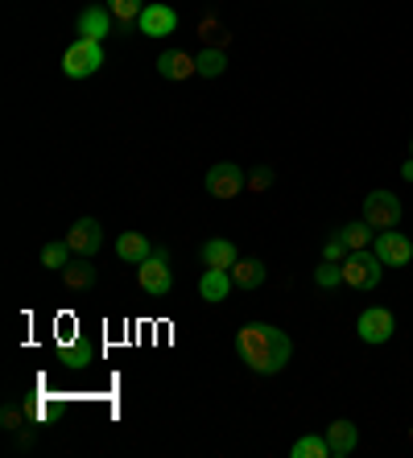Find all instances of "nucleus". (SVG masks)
<instances>
[{"label":"nucleus","instance_id":"obj_1","mask_svg":"<svg viewBox=\"0 0 413 458\" xmlns=\"http://www.w3.org/2000/svg\"><path fill=\"white\" fill-rule=\"evenodd\" d=\"M236 352L256 376H277L286 372V363L294 360V339L273 322H248L236 335Z\"/></svg>","mask_w":413,"mask_h":458},{"label":"nucleus","instance_id":"obj_2","mask_svg":"<svg viewBox=\"0 0 413 458\" xmlns=\"http://www.w3.org/2000/svg\"><path fill=\"white\" fill-rule=\"evenodd\" d=\"M381 256L368 252V248H356V252H348V260H343V285L351 289H376L381 285Z\"/></svg>","mask_w":413,"mask_h":458},{"label":"nucleus","instance_id":"obj_3","mask_svg":"<svg viewBox=\"0 0 413 458\" xmlns=\"http://www.w3.org/2000/svg\"><path fill=\"white\" fill-rule=\"evenodd\" d=\"M104 66V46L91 38H79L74 46H66L63 54V75L66 79H91Z\"/></svg>","mask_w":413,"mask_h":458},{"label":"nucleus","instance_id":"obj_4","mask_svg":"<svg viewBox=\"0 0 413 458\" xmlns=\"http://www.w3.org/2000/svg\"><path fill=\"white\" fill-rule=\"evenodd\" d=\"M364 224L376 227V232H389V227L401 224V199L389 191H372L364 199Z\"/></svg>","mask_w":413,"mask_h":458},{"label":"nucleus","instance_id":"obj_5","mask_svg":"<svg viewBox=\"0 0 413 458\" xmlns=\"http://www.w3.org/2000/svg\"><path fill=\"white\" fill-rule=\"evenodd\" d=\"M141 289H145L149 298H166L170 293V285H174V277H170V252L166 248H158V252L149 256V260H141Z\"/></svg>","mask_w":413,"mask_h":458},{"label":"nucleus","instance_id":"obj_6","mask_svg":"<svg viewBox=\"0 0 413 458\" xmlns=\"http://www.w3.org/2000/svg\"><path fill=\"white\" fill-rule=\"evenodd\" d=\"M372 252L381 256V265L405 268L413 260V240H409V235H401L397 227H389V232H376V240H372Z\"/></svg>","mask_w":413,"mask_h":458},{"label":"nucleus","instance_id":"obj_7","mask_svg":"<svg viewBox=\"0 0 413 458\" xmlns=\"http://www.w3.org/2000/svg\"><path fill=\"white\" fill-rule=\"evenodd\" d=\"M392 331H397V318H392V310L389 306H368L360 314V322H356V335H360L364 343H389Z\"/></svg>","mask_w":413,"mask_h":458},{"label":"nucleus","instance_id":"obj_8","mask_svg":"<svg viewBox=\"0 0 413 458\" xmlns=\"http://www.w3.org/2000/svg\"><path fill=\"white\" fill-rule=\"evenodd\" d=\"M244 186H248V178H244V170L236 161H219V165L207 170V194L211 199H236Z\"/></svg>","mask_w":413,"mask_h":458},{"label":"nucleus","instance_id":"obj_9","mask_svg":"<svg viewBox=\"0 0 413 458\" xmlns=\"http://www.w3.org/2000/svg\"><path fill=\"white\" fill-rule=\"evenodd\" d=\"M137 30L145 33V38H153V42H158V38H170V33L178 30V13H174L170 4H145Z\"/></svg>","mask_w":413,"mask_h":458},{"label":"nucleus","instance_id":"obj_10","mask_svg":"<svg viewBox=\"0 0 413 458\" xmlns=\"http://www.w3.org/2000/svg\"><path fill=\"white\" fill-rule=\"evenodd\" d=\"M66 244H71L79 256H96L99 244H104V227H99V219H74L71 232H66Z\"/></svg>","mask_w":413,"mask_h":458},{"label":"nucleus","instance_id":"obj_11","mask_svg":"<svg viewBox=\"0 0 413 458\" xmlns=\"http://www.w3.org/2000/svg\"><path fill=\"white\" fill-rule=\"evenodd\" d=\"M232 268H202V277H199V298L202 301H211V306H219L228 293H232Z\"/></svg>","mask_w":413,"mask_h":458},{"label":"nucleus","instance_id":"obj_12","mask_svg":"<svg viewBox=\"0 0 413 458\" xmlns=\"http://www.w3.org/2000/svg\"><path fill=\"white\" fill-rule=\"evenodd\" d=\"M356 442H360V429H356V421L340 417V421H331V426H327V446H331V458H348L351 450H356Z\"/></svg>","mask_w":413,"mask_h":458},{"label":"nucleus","instance_id":"obj_13","mask_svg":"<svg viewBox=\"0 0 413 458\" xmlns=\"http://www.w3.org/2000/svg\"><path fill=\"white\" fill-rule=\"evenodd\" d=\"M112 13H108V4L99 9V4H91V9L79 13V38H91V42H104L108 33H112Z\"/></svg>","mask_w":413,"mask_h":458},{"label":"nucleus","instance_id":"obj_14","mask_svg":"<svg viewBox=\"0 0 413 458\" xmlns=\"http://www.w3.org/2000/svg\"><path fill=\"white\" fill-rule=\"evenodd\" d=\"M158 75H161V79H170V83H178V79L199 75V66H194L191 54H182V50H166V54L158 58Z\"/></svg>","mask_w":413,"mask_h":458},{"label":"nucleus","instance_id":"obj_15","mask_svg":"<svg viewBox=\"0 0 413 458\" xmlns=\"http://www.w3.org/2000/svg\"><path fill=\"white\" fill-rule=\"evenodd\" d=\"M116 256L125 260V265H141V260H149V256H153V244H149L141 232H125L116 240Z\"/></svg>","mask_w":413,"mask_h":458},{"label":"nucleus","instance_id":"obj_16","mask_svg":"<svg viewBox=\"0 0 413 458\" xmlns=\"http://www.w3.org/2000/svg\"><path fill=\"white\" fill-rule=\"evenodd\" d=\"M265 277H269V268L256 260V256H244V260H236L232 265V281L240 289H261L265 285Z\"/></svg>","mask_w":413,"mask_h":458},{"label":"nucleus","instance_id":"obj_17","mask_svg":"<svg viewBox=\"0 0 413 458\" xmlns=\"http://www.w3.org/2000/svg\"><path fill=\"white\" fill-rule=\"evenodd\" d=\"M236 260H240V252H236L232 240H207L202 244V265L207 268H232Z\"/></svg>","mask_w":413,"mask_h":458},{"label":"nucleus","instance_id":"obj_18","mask_svg":"<svg viewBox=\"0 0 413 458\" xmlns=\"http://www.w3.org/2000/svg\"><path fill=\"white\" fill-rule=\"evenodd\" d=\"M194 66H199L202 79H219L223 71H228V54H223L219 46H207L202 54H194Z\"/></svg>","mask_w":413,"mask_h":458},{"label":"nucleus","instance_id":"obj_19","mask_svg":"<svg viewBox=\"0 0 413 458\" xmlns=\"http://www.w3.org/2000/svg\"><path fill=\"white\" fill-rule=\"evenodd\" d=\"M289 458H331V446H327V434L318 437V434H302L289 446Z\"/></svg>","mask_w":413,"mask_h":458},{"label":"nucleus","instance_id":"obj_20","mask_svg":"<svg viewBox=\"0 0 413 458\" xmlns=\"http://www.w3.org/2000/svg\"><path fill=\"white\" fill-rule=\"evenodd\" d=\"M91 260V256H87ZM87 260H79V265H66L63 268V281L71 289H91L96 285V265H87Z\"/></svg>","mask_w":413,"mask_h":458},{"label":"nucleus","instance_id":"obj_21","mask_svg":"<svg viewBox=\"0 0 413 458\" xmlns=\"http://www.w3.org/2000/svg\"><path fill=\"white\" fill-rule=\"evenodd\" d=\"M71 252H74V248L66 244V240H50V244L42 248V265L58 273V268H66V265H71Z\"/></svg>","mask_w":413,"mask_h":458},{"label":"nucleus","instance_id":"obj_22","mask_svg":"<svg viewBox=\"0 0 413 458\" xmlns=\"http://www.w3.org/2000/svg\"><path fill=\"white\" fill-rule=\"evenodd\" d=\"M108 13H112L120 25H133V21H141V13H145V0H108Z\"/></svg>","mask_w":413,"mask_h":458},{"label":"nucleus","instance_id":"obj_23","mask_svg":"<svg viewBox=\"0 0 413 458\" xmlns=\"http://www.w3.org/2000/svg\"><path fill=\"white\" fill-rule=\"evenodd\" d=\"M343 244L356 252V248H368L372 240H376V227H368V224H351V227H343Z\"/></svg>","mask_w":413,"mask_h":458},{"label":"nucleus","instance_id":"obj_24","mask_svg":"<svg viewBox=\"0 0 413 458\" xmlns=\"http://www.w3.org/2000/svg\"><path fill=\"white\" fill-rule=\"evenodd\" d=\"M314 285H318V289L343 285V265H335V260H323V265L314 268Z\"/></svg>","mask_w":413,"mask_h":458},{"label":"nucleus","instance_id":"obj_25","mask_svg":"<svg viewBox=\"0 0 413 458\" xmlns=\"http://www.w3.org/2000/svg\"><path fill=\"white\" fill-rule=\"evenodd\" d=\"M63 360H66V363H71L74 372H83L87 363H96V347H87V343H79V347H74V352H66V355H63Z\"/></svg>","mask_w":413,"mask_h":458},{"label":"nucleus","instance_id":"obj_26","mask_svg":"<svg viewBox=\"0 0 413 458\" xmlns=\"http://www.w3.org/2000/svg\"><path fill=\"white\" fill-rule=\"evenodd\" d=\"M351 248L343 244V235H335V240H327V248H323V260H335V265H343L348 260Z\"/></svg>","mask_w":413,"mask_h":458},{"label":"nucleus","instance_id":"obj_27","mask_svg":"<svg viewBox=\"0 0 413 458\" xmlns=\"http://www.w3.org/2000/svg\"><path fill=\"white\" fill-rule=\"evenodd\" d=\"M248 186H253V191H269V186H273V170H256L253 178H248Z\"/></svg>","mask_w":413,"mask_h":458},{"label":"nucleus","instance_id":"obj_28","mask_svg":"<svg viewBox=\"0 0 413 458\" xmlns=\"http://www.w3.org/2000/svg\"><path fill=\"white\" fill-rule=\"evenodd\" d=\"M4 426L17 429V426H22V413H17V409H4Z\"/></svg>","mask_w":413,"mask_h":458},{"label":"nucleus","instance_id":"obj_29","mask_svg":"<svg viewBox=\"0 0 413 458\" xmlns=\"http://www.w3.org/2000/svg\"><path fill=\"white\" fill-rule=\"evenodd\" d=\"M401 174H405V182H413V157L405 161V170H401Z\"/></svg>","mask_w":413,"mask_h":458},{"label":"nucleus","instance_id":"obj_30","mask_svg":"<svg viewBox=\"0 0 413 458\" xmlns=\"http://www.w3.org/2000/svg\"><path fill=\"white\" fill-rule=\"evenodd\" d=\"M409 149H413V137H409Z\"/></svg>","mask_w":413,"mask_h":458},{"label":"nucleus","instance_id":"obj_31","mask_svg":"<svg viewBox=\"0 0 413 458\" xmlns=\"http://www.w3.org/2000/svg\"><path fill=\"white\" fill-rule=\"evenodd\" d=\"M409 437H413V429H409Z\"/></svg>","mask_w":413,"mask_h":458}]
</instances>
